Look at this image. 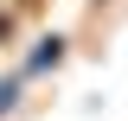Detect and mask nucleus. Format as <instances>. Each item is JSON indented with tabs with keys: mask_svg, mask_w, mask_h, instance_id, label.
<instances>
[{
	"mask_svg": "<svg viewBox=\"0 0 128 121\" xmlns=\"http://www.w3.org/2000/svg\"><path fill=\"white\" fill-rule=\"evenodd\" d=\"M58 51H64V38H38V51H32V64H26V76H38L45 64H58ZM19 76V83H26Z\"/></svg>",
	"mask_w": 128,
	"mask_h": 121,
	"instance_id": "nucleus-1",
	"label": "nucleus"
},
{
	"mask_svg": "<svg viewBox=\"0 0 128 121\" xmlns=\"http://www.w3.org/2000/svg\"><path fill=\"white\" fill-rule=\"evenodd\" d=\"M13 96H19V76H6V83H0V115L13 108Z\"/></svg>",
	"mask_w": 128,
	"mask_h": 121,
	"instance_id": "nucleus-2",
	"label": "nucleus"
}]
</instances>
